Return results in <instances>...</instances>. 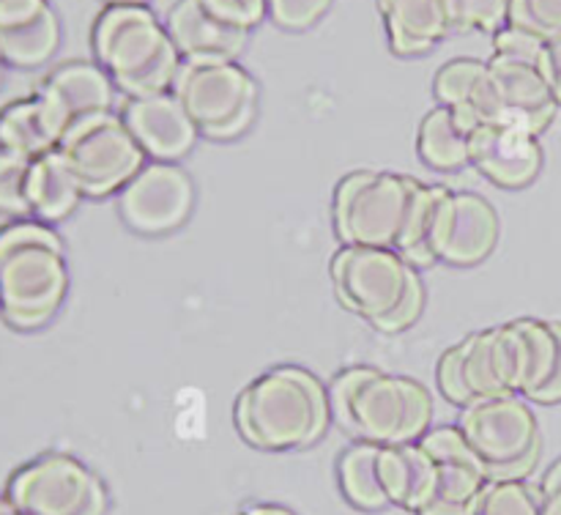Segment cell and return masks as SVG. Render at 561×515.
Instances as JSON below:
<instances>
[{"mask_svg": "<svg viewBox=\"0 0 561 515\" xmlns=\"http://www.w3.org/2000/svg\"><path fill=\"white\" fill-rule=\"evenodd\" d=\"M47 5L49 0H0V31L27 22Z\"/></svg>", "mask_w": 561, "mask_h": 515, "instance_id": "cell-36", "label": "cell"}, {"mask_svg": "<svg viewBox=\"0 0 561 515\" xmlns=\"http://www.w3.org/2000/svg\"><path fill=\"white\" fill-rule=\"evenodd\" d=\"M420 444L436 464V485L416 515H474L477 502L491 480L460 427H431Z\"/></svg>", "mask_w": 561, "mask_h": 515, "instance_id": "cell-14", "label": "cell"}, {"mask_svg": "<svg viewBox=\"0 0 561 515\" xmlns=\"http://www.w3.org/2000/svg\"><path fill=\"white\" fill-rule=\"evenodd\" d=\"M542 515H561V458L548 466L540 482Z\"/></svg>", "mask_w": 561, "mask_h": 515, "instance_id": "cell-37", "label": "cell"}, {"mask_svg": "<svg viewBox=\"0 0 561 515\" xmlns=\"http://www.w3.org/2000/svg\"><path fill=\"white\" fill-rule=\"evenodd\" d=\"M173 93L192 115L201 137L228 142L244 135L257 115V82L239 60L184 64Z\"/></svg>", "mask_w": 561, "mask_h": 515, "instance_id": "cell-9", "label": "cell"}, {"mask_svg": "<svg viewBox=\"0 0 561 515\" xmlns=\"http://www.w3.org/2000/svg\"><path fill=\"white\" fill-rule=\"evenodd\" d=\"M510 25L548 42L561 33V0H510Z\"/></svg>", "mask_w": 561, "mask_h": 515, "instance_id": "cell-31", "label": "cell"}, {"mask_svg": "<svg viewBox=\"0 0 561 515\" xmlns=\"http://www.w3.org/2000/svg\"><path fill=\"white\" fill-rule=\"evenodd\" d=\"M5 499L20 515H107L102 477L69 453H42L5 482Z\"/></svg>", "mask_w": 561, "mask_h": 515, "instance_id": "cell-8", "label": "cell"}, {"mask_svg": "<svg viewBox=\"0 0 561 515\" xmlns=\"http://www.w3.org/2000/svg\"><path fill=\"white\" fill-rule=\"evenodd\" d=\"M436 378L444 398L458 409L477 400L518 394L515 340L510 323L482 329L444 351Z\"/></svg>", "mask_w": 561, "mask_h": 515, "instance_id": "cell-11", "label": "cell"}, {"mask_svg": "<svg viewBox=\"0 0 561 515\" xmlns=\"http://www.w3.org/2000/svg\"><path fill=\"white\" fill-rule=\"evenodd\" d=\"M195 211V184L179 162H146L118 192V217L131 233L157 236L184 228Z\"/></svg>", "mask_w": 561, "mask_h": 515, "instance_id": "cell-12", "label": "cell"}, {"mask_svg": "<svg viewBox=\"0 0 561 515\" xmlns=\"http://www.w3.org/2000/svg\"><path fill=\"white\" fill-rule=\"evenodd\" d=\"M389 49L400 58L425 55L455 33L453 0H378Z\"/></svg>", "mask_w": 561, "mask_h": 515, "instance_id": "cell-21", "label": "cell"}, {"mask_svg": "<svg viewBox=\"0 0 561 515\" xmlns=\"http://www.w3.org/2000/svg\"><path fill=\"white\" fill-rule=\"evenodd\" d=\"M93 58L129 99L173 91L181 60L164 22L148 5H107L93 22Z\"/></svg>", "mask_w": 561, "mask_h": 515, "instance_id": "cell-4", "label": "cell"}, {"mask_svg": "<svg viewBox=\"0 0 561 515\" xmlns=\"http://www.w3.org/2000/svg\"><path fill=\"white\" fill-rule=\"evenodd\" d=\"M11 515H20V513H11Z\"/></svg>", "mask_w": 561, "mask_h": 515, "instance_id": "cell-43", "label": "cell"}, {"mask_svg": "<svg viewBox=\"0 0 561 515\" xmlns=\"http://www.w3.org/2000/svg\"><path fill=\"white\" fill-rule=\"evenodd\" d=\"M107 5H146L148 0H104Z\"/></svg>", "mask_w": 561, "mask_h": 515, "instance_id": "cell-40", "label": "cell"}, {"mask_svg": "<svg viewBox=\"0 0 561 515\" xmlns=\"http://www.w3.org/2000/svg\"><path fill=\"white\" fill-rule=\"evenodd\" d=\"M82 190L77 175L71 173L64 153L55 151L33 159L27 170V211L38 222H64L77 211L82 201Z\"/></svg>", "mask_w": 561, "mask_h": 515, "instance_id": "cell-22", "label": "cell"}, {"mask_svg": "<svg viewBox=\"0 0 561 515\" xmlns=\"http://www.w3.org/2000/svg\"><path fill=\"white\" fill-rule=\"evenodd\" d=\"M455 33L496 36L510 25V0H453Z\"/></svg>", "mask_w": 561, "mask_h": 515, "instance_id": "cell-29", "label": "cell"}, {"mask_svg": "<svg viewBox=\"0 0 561 515\" xmlns=\"http://www.w3.org/2000/svg\"><path fill=\"white\" fill-rule=\"evenodd\" d=\"M540 69L542 75H546L548 85H551L553 99H557V104L561 107V33L559 36L548 38L546 47H542Z\"/></svg>", "mask_w": 561, "mask_h": 515, "instance_id": "cell-35", "label": "cell"}, {"mask_svg": "<svg viewBox=\"0 0 561 515\" xmlns=\"http://www.w3.org/2000/svg\"><path fill=\"white\" fill-rule=\"evenodd\" d=\"M36 93L53 110L55 121L64 131L82 118L113 113L115 102L113 80L102 66L91 64V60H71V64L58 66L55 71H49Z\"/></svg>", "mask_w": 561, "mask_h": 515, "instance_id": "cell-19", "label": "cell"}, {"mask_svg": "<svg viewBox=\"0 0 561 515\" xmlns=\"http://www.w3.org/2000/svg\"><path fill=\"white\" fill-rule=\"evenodd\" d=\"M60 137H64V129L38 93L14 99L0 110V148L16 153V157L33 162L44 153L55 151Z\"/></svg>", "mask_w": 561, "mask_h": 515, "instance_id": "cell-23", "label": "cell"}, {"mask_svg": "<svg viewBox=\"0 0 561 515\" xmlns=\"http://www.w3.org/2000/svg\"><path fill=\"white\" fill-rule=\"evenodd\" d=\"M546 153L540 137L510 124H482L471 131V168L502 190H526L540 175Z\"/></svg>", "mask_w": 561, "mask_h": 515, "instance_id": "cell-16", "label": "cell"}, {"mask_svg": "<svg viewBox=\"0 0 561 515\" xmlns=\"http://www.w3.org/2000/svg\"><path fill=\"white\" fill-rule=\"evenodd\" d=\"M69 294L64 239L33 217L0 228V318L16 332L47 327Z\"/></svg>", "mask_w": 561, "mask_h": 515, "instance_id": "cell-2", "label": "cell"}, {"mask_svg": "<svg viewBox=\"0 0 561 515\" xmlns=\"http://www.w3.org/2000/svg\"><path fill=\"white\" fill-rule=\"evenodd\" d=\"M499 230V214L485 197L442 186L427 233V252L433 263L477 266L496 250Z\"/></svg>", "mask_w": 561, "mask_h": 515, "instance_id": "cell-13", "label": "cell"}, {"mask_svg": "<svg viewBox=\"0 0 561 515\" xmlns=\"http://www.w3.org/2000/svg\"><path fill=\"white\" fill-rule=\"evenodd\" d=\"M332 283L340 305L378 332H405L425 310L420 272L394 250L340 247L332 258Z\"/></svg>", "mask_w": 561, "mask_h": 515, "instance_id": "cell-5", "label": "cell"}, {"mask_svg": "<svg viewBox=\"0 0 561 515\" xmlns=\"http://www.w3.org/2000/svg\"><path fill=\"white\" fill-rule=\"evenodd\" d=\"M381 477L389 502L416 515L436 485V464L420 442L389 444L381 447Z\"/></svg>", "mask_w": 561, "mask_h": 515, "instance_id": "cell-24", "label": "cell"}, {"mask_svg": "<svg viewBox=\"0 0 561 515\" xmlns=\"http://www.w3.org/2000/svg\"><path fill=\"white\" fill-rule=\"evenodd\" d=\"M471 131L474 129H469L453 110L433 107L416 131V153L427 168L442 170V173L469 168Z\"/></svg>", "mask_w": 561, "mask_h": 515, "instance_id": "cell-25", "label": "cell"}, {"mask_svg": "<svg viewBox=\"0 0 561 515\" xmlns=\"http://www.w3.org/2000/svg\"><path fill=\"white\" fill-rule=\"evenodd\" d=\"M559 343H561V321H559ZM529 403L537 405H557L561 403V348H559V362H557V370H553L551 381L529 400Z\"/></svg>", "mask_w": 561, "mask_h": 515, "instance_id": "cell-38", "label": "cell"}, {"mask_svg": "<svg viewBox=\"0 0 561 515\" xmlns=\"http://www.w3.org/2000/svg\"><path fill=\"white\" fill-rule=\"evenodd\" d=\"M332 0H266L268 20L283 31H307L329 11Z\"/></svg>", "mask_w": 561, "mask_h": 515, "instance_id": "cell-32", "label": "cell"}, {"mask_svg": "<svg viewBox=\"0 0 561 515\" xmlns=\"http://www.w3.org/2000/svg\"><path fill=\"white\" fill-rule=\"evenodd\" d=\"M121 118L148 162H181L201 140V129L173 91L129 99Z\"/></svg>", "mask_w": 561, "mask_h": 515, "instance_id": "cell-15", "label": "cell"}, {"mask_svg": "<svg viewBox=\"0 0 561 515\" xmlns=\"http://www.w3.org/2000/svg\"><path fill=\"white\" fill-rule=\"evenodd\" d=\"M337 425L359 442L414 444L431 431L433 398L420 381L370 365L340 370L327 387Z\"/></svg>", "mask_w": 561, "mask_h": 515, "instance_id": "cell-3", "label": "cell"}, {"mask_svg": "<svg viewBox=\"0 0 561 515\" xmlns=\"http://www.w3.org/2000/svg\"><path fill=\"white\" fill-rule=\"evenodd\" d=\"M337 482L356 510L376 513L392 507L381 477V444L356 442L354 447L343 449L337 460Z\"/></svg>", "mask_w": 561, "mask_h": 515, "instance_id": "cell-26", "label": "cell"}, {"mask_svg": "<svg viewBox=\"0 0 561 515\" xmlns=\"http://www.w3.org/2000/svg\"><path fill=\"white\" fill-rule=\"evenodd\" d=\"M425 181L387 170H354L332 195V225L343 247L400 250Z\"/></svg>", "mask_w": 561, "mask_h": 515, "instance_id": "cell-6", "label": "cell"}, {"mask_svg": "<svg viewBox=\"0 0 561 515\" xmlns=\"http://www.w3.org/2000/svg\"><path fill=\"white\" fill-rule=\"evenodd\" d=\"M11 513H14V510H11L9 499H5V493H0V515H11Z\"/></svg>", "mask_w": 561, "mask_h": 515, "instance_id": "cell-41", "label": "cell"}, {"mask_svg": "<svg viewBox=\"0 0 561 515\" xmlns=\"http://www.w3.org/2000/svg\"><path fill=\"white\" fill-rule=\"evenodd\" d=\"M58 151L85 197L118 195L148 162L124 118L115 113H99L71 124L60 137Z\"/></svg>", "mask_w": 561, "mask_h": 515, "instance_id": "cell-10", "label": "cell"}, {"mask_svg": "<svg viewBox=\"0 0 561 515\" xmlns=\"http://www.w3.org/2000/svg\"><path fill=\"white\" fill-rule=\"evenodd\" d=\"M433 93H436L438 107L453 110L469 129H477L482 124H499L502 121V104H499V93L496 85H493L488 60H447L436 71Z\"/></svg>", "mask_w": 561, "mask_h": 515, "instance_id": "cell-20", "label": "cell"}, {"mask_svg": "<svg viewBox=\"0 0 561 515\" xmlns=\"http://www.w3.org/2000/svg\"><path fill=\"white\" fill-rule=\"evenodd\" d=\"M474 515H542L540 488L526 480L488 482Z\"/></svg>", "mask_w": 561, "mask_h": 515, "instance_id": "cell-28", "label": "cell"}, {"mask_svg": "<svg viewBox=\"0 0 561 515\" xmlns=\"http://www.w3.org/2000/svg\"><path fill=\"white\" fill-rule=\"evenodd\" d=\"M332 409L321 378L299 365H279L252 378L236 398V427L250 447L294 453L321 442Z\"/></svg>", "mask_w": 561, "mask_h": 515, "instance_id": "cell-1", "label": "cell"}, {"mask_svg": "<svg viewBox=\"0 0 561 515\" xmlns=\"http://www.w3.org/2000/svg\"><path fill=\"white\" fill-rule=\"evenodd\" d=\"M60 38H64V27L53 5H47L27 22L0 31V55L11 69H38L49 58H55Z\"/></svg>", "mask_w": 561, "mask_h": 515, "instance_id": "cell-27", "label": "cell"}, {"mask_svg": "<svg viewBox=\"0 0 561 515\" xmlns=\"http://www.w3.org/2000/svg\"><path fill=\"white\" fill-rule=\"evenodd\" d=\"M3 69H5V60H3V55H0V77H3Z\"/></svg>", "mask_w": 561, "mask_h": 515, "instance_id": "cell-42", "label": "cell"}, {"mask_svg": "<svg viewBox=\"0 0 561 515\" xmlns=\"http://www.w3.org/2000/svg\"><path fill=\"white\" fill-rule=\"evenodd\" d=\"M546 42L537 38L535 33H526L520 27H502V31L493 36V55H507V58H518V60H535L540 64V55Z\"/></svg>", "mask_w": 561, "mask_h": 515, "instance_id": "cell-34", "label": "cell"}, {"mask_svg": "<svg viewBox=\"0 0 561 515\" xmlns=\"http://www.w3.org/2000/svg\"><path fill=\"white\" fill-rule=\"evenodd\" d=\"M201 3L217 20L228 22L233 27H244V31H252L255 25H261V20L268 16L266 0H201Z\"/></svg>", "mask_w": 561, "mask_h": 515, "instance_id": "cell-33", "label": "cell"}, {"mask_svg": "<svg viewBox=\"0 0 561 515\" xmlns=\"http://www.w3.org/2000/svg\"><path fill=\"white\" fill-rule=\"evenodd\" d=\"M458 427L491 482L526 480L540 460V422L520 394L477 400L460 409Z\"/></svg>", "mask_w": 561, "mask_h": 515, "instance_id": "cell-7", "label": "cell"}, {"mask_svg": "<svg viewBox=\"0 0 561 515\" xmlns=\"http://www.w3.org/2000/svg\"><path fill=\"white\" fill-rule=\"evenodd\" d=\"M488 66H491L493 85H496L499 104H502L499 124L518 126V129L540 137L557 118L559 110L540 64L507 58V55H491Z\"/></svg>", "mask_w": 561, "mask_h": 515, "instance_id": "cell-17", "label": "cell"}, {"mask_svg": "<svg viewBox=\"0 0 561 515\" xmlns=\"http://www.w3.org/2000/svg\"><path fill=\"white\" fill-rule=\"evenodd\" d=\"M164 27L184 64L239 60L250 38V31L217 20L201 0H175L164 16Z\"/></svg>", "mask_w": 561, "mask_h": 515, "instance_id": "cell-18", "label": "cell"}, {"mask_svg": "<svg viewBox=\"0 0 561 515\" xmlns=\"http://www.w3.org/2000/svg\"><path fill=\"white\" fill-rule=\"evenodd\" d=\"M27 170H31V159H22L0 148V214H9L11 219L31 217L27 211Z\"/></svg>", "mask_w": 561, "mask_h": 515, "instance_id": "cell-30", "label": "cell"}, {"mask_svg": "<svg viewBox=\"0 0 561 515\" xmlns=\"http://www.w3.org/2000/svg\"><path fill=\"white\" fill-rule=\"evenodd\" d=\"M239 515H296L294 510L283 507V504H250L241 510Z\"/></svg>", "mask_w": 561, "mask_h": 515, "instance_id": "cell-39", "label": "cell"}]
</instances>
